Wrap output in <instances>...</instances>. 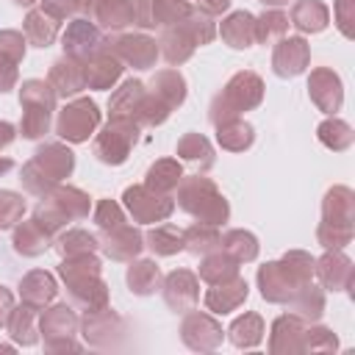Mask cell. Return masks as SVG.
<instances>
[{"label": "cell", "mask_w": 355, "mask_h": 355, "mask_svg": "<svg viewBox=\"0 0 355 355\" xmlns=\"http://www.w3.org/2000/svg\"><path fill=\"white\" fill-rule=\"evenodd\" d=\"M222 244V236L216 233V225H191L189 230H183V247L191 255H208L211 250H216Z\"/></svg>", "instance_id": "41"}, {"label": "cell", "mask_w": 355, "mask_h": 355, "mask_svg": "<svg viewBox=\"0 0 355 355\" xmlns=\"http://www.w3.org/2000/svg\"><path fill=\"white\" fill-rule=\"evenodd\" d=\"M150 94L158 97V100L172 111V108H178V105L186 100V83H183L180 72H175V69H164V72H158V75L153 78V83H150Z\"/></svg>", "instance_id": "32"}, {"label": "cell", "mask_w": 355, "mask_h": 355, "mask_svg": "<svg viewBox=\"0 0 355 355\" xmlns=\"http://www.w3.org/2000/svg\"><path fill=\"white\" fill-rule=\"evenodd\" d=\"M178 155H183L189 164H194L200 169H208L214 164V150H211L208 139L200 136V133H186L178 141Z\"/></svg>", "instance_id": "44"}, {"label": "cell", "mask_w": 355, "mask_h": 355, "mask_svg": "<svg viewBox=\"0 0 355 355\" xmlns=\"http://www.w3.org/2000/svg\"><path fill=\"white\" fill-rule=\"evenodd\" d=\"M302 338H305V319L297 313H283L272 324L269 349L272 352H302Z\"/></svg>", "instance_id": "20"}, {"label": "cell", "mask_w": 355, "mask_h": 355, "mask_svg": "<svg viewBox=\"0 0 355 355\" xmlns=\"http://www.w3.org/2000/svg\"><path fill=\"white\" fill-rule=\"evenodd\" d=\"M19 103L25 108L22 114V122H19V130L25 139H39L47 133L50 128V114L55 108V92L50 83L44 80H25L22 89H19Z\"/></svg>", "instance_id": "8"}, {"label": "cell", "mask_w": 355, "mask_h": 355, "mask_svg": "<svg viewBox=\"0 0 355 355\" xmlns=\"http://www.w3.org/2000/svg\"><path fill=\"white\" fill-rule=\"evenodd\" d=\"M119 330H122V322H119V316L108 305H103L97 311H86L83 336H86V341L92 347H111V344H116Z\"/></svg>", "instance_id": "17"}, {"label": "cell", "mask_w": 355, "mask_h": 355, "mask_svg": "<svg viewBox=\"0 0 355 355\" xmlns=\"http://www.w3.org/2000/svg\"><path fill=\"white\" fill-rule=\"evenodd\" d=\"M288 305H291V311H294L297 316H302L305 322H316V319L322 316V311H324V294H322V288L305 283V286H300V288L294 291V297L288 300Z\"/></svg>", "instance_id": "37"}, {"label": "cell", "mask_w": 355, "mask_h": 355, "mask_svg": "<svg viewBox=\"0 0 355 355\" xmlns=\"http://www.w3.org/2000/svg\"><path fill=\"white\" fill-rule=\"evenodd\" d=\"M89 214V197L78 189H55V191H47L36 208V222L47 230V233H55L58 227L75 222V219H83Z\"/></svg>", "instance_id": "7"}, {"label": "cell", "mask_w": 355, "mask_h": 355, "mask_svg": "<svg viewBox=\"0 0 355 355\" xmlns=\"http://www.w3.org/2000/svg\"><path fill=\"white\" fill-rule=\"evenodd\" d=\"M313 258L308 252H288L283 261H272L266 266L258 269V286H261V294L263 300L269 302H286L294 297V291L305 283H311L313 277Z\"/></svg>", "instance_id": "1"}, {"label": "cell", "mask_w": 355, "mask_h": 355, "mask_svg": "<svg viewBox=\"0 0 355 355\" xmlns=\"http://www.w3.org/2000/svg\"><path fill=\"white\" fill-rule=\"evenodd\" d=\"M180 191H178V202L186 214H191L194 219H200L202 225H222L227 222V202L225 197L219 194V189L202 178V175H194V178H186L178 183Z\"/></svg>", "instance_id": "4"}, {"label": "cell", "mask_w": 355, "mask_h": 355, "mask_svg": "<svg viewBox=\"0 0 355 355\" xmlns=\"http://www.w3.org/2000/svg\"><path fill=\"white\" fill-rule=\"evenodd\" d=\"M36 322H39V316H36V308L33 305H22V308H14L11 311V316H8V336L17 341V344H22V347H31V344H36Z\"/></svg>", "instance_id": "35"}, {"label": "cell", "mask_w": 355, "mask_h": 355, "mask_svg": "<svg viewBox=\"0 0 355 355\" xmlns=\"http://www.w3.org/2000/svg\"><path fill=\"white\" fill-rule=\"evenodd\" d=\"M349 6H352V0H338L336 3V22H338V28H341L344 36H352V28H349L352 11H349Z\"/></svg>", "instance_id": "55"}, {"label": "cell", "mask_w": 355, "mask_h": 355, "mask_svg": "<svg viewBox=\"0 0 355 355\" xmlns=\"http://www.w3.org/2000/svg\"><path fill=\"white\" fill-rule=\"evenodd\" d=\"M164 300H166V305L175 313L191 311L197 305V300H200V283H197V277L191 272H186V269L172 272L166 277V283H164Z\"/></svg>", "instance_id": "15"}, {"label": "cell", "mask_w": 355, "mask_h": 355, "mask_svg": "<svg viewBox=\"0 0 355 355\" xmlns=\"http://www.w3.org/2000/svg\"><path fill=\"white\" fill-rule=\"evenodd\" d=\"M308 94L313 100V105L324 114H336L341 108V100H344V92H341V80L333 69H313L311 78H308Z\"/></svg>", "instance_id": "14"}, {"label": "cell", "mask_w": 355, "mask_h": 355, "mask_svg": "<svg viewBox=\"0 0 355 355\" xmlns=\"http://www.w3.org/2000/svg\"><path fill=\"white\" fill-rule=\"evenodd\" d=\"M327 6L324 3H319V0H300V3H294V8H291V25H297L300 31H305V33H316V31H322L324 25H327Z\"/></svg>", "instance_id": "36"}, {"label": "cell", "mask_w": 355, "mask_h": 355, "mask_svg": "<svg viewBox=\"0 0 355 355\" xmlns=\"http://www.w3.org/2000/svg\"><path fill=\"white\" fill-rule=\"evenodd\" d=\"M286 28H288V17L283 14V11H266L263 17H258L255 19V42H263V44H269V42H280L283 39V33H286Z\"/></svg>", "instance_id": "47"}, {"label": "cell", "mask_w": 355, "mask_h": 355, "mask_svg": "<svg viewBox=\"0 0 355 355\" xmlns=\"http://www.w3.org/2000/svg\"><path fill=\"white\" fill-rule=\"evenodd\" d=\"M105 50H111L119 61L130 64L133 69H150L158 58V42L144 36V33H128V36H116Z\"/></svg>", "instance_id": "13"}, {"label": "cell", "mask_w": 355, "mask_h": 355, "mask_svg": "<svg viewBox=\"0 0 355 355\" xmlns=\"http://www.w3.org/2000/svg\"><path fill=\"white\" fill-rule=\"evenodd\" d=\"M239 275V261H233L225 250L222 252H214L202 261L200 266V277L208 283V286H216V283H225V280H233Z\"/></svg>", "instance_id": "42"}, {"label": "cell", "mask_w": 355, "mask_h": 355, "mask_svg": "<svg viewBox=\"0 0 355 355\" xmlns=\"http://www.w3.org/2000/svg\"><path fill=\"white\" fill-rule=\"evenodd\" d=\"M75 330H78V319L67 305H55L39 319V333L44 336L47 349H78V344L72 341Z\"/></svg>", "instance_id": "12"}, {"label": "cell", "mask_w": 355, "mask_h": 355, "mask_svg": "<svg viewBox=\"0 0 355 355\" xmlns=\"http://www.w3.org/2000/svg\"><path fill=\"white\" fill-rule=\"evenodd\" d=\"M25 55V39L17 31L0 33V92H8L17 83V64Z\"/></svg>", "instance_id": "24"}, {"label": "cell", "mask_w": 355, "mask_h": 355, "mask_svg": "<svg viewBox=\"0 0 355 355\" xmlns=\"http://www.w3.org/2000/svg\"><path fill=\"white\" fill-rule=\"evenodd\" d=\"M58 252L64 255V258H72V255H83V252H92L94 247H97V239L94 236H89L86 230H69V233H64L61 239H58Z\"/></svg>", "instance_id": "49"}, {"label": "cell", "mask_w": 355, "mask_h": 355, "mask_svg": "<svg viewBox=\"0 0 355 355\" xmlns=\"http://www.w3.org/2000/svg\"><path fill=\"white\" fill-rule=\"evenodd\" d=\"M103 47L100 42V33L92 22L86 19H72L69 28L64 31V53L69 58H78V61H86L89 55H94L97 50Z\"/></svg>", "instance_id": "18"}, {"label": "cell", "mask_w": 355, "mask_h": 355, "mask_svg": "<svg viewBox=\"0 0 355 355\" xmlns=\"http://www.w3.org/2000/svg\"><path fill=\"white\" fill-rule=\"evenodd\" d=\"M50 236L53 233H47L36 219L22 222L14 230V250L22 252V255H39V252H44L50 247Z\"/></svg>", "instance_id": "34"}, {"label": "cell", "mask_w": 355, "mask_h": 355, "mask_svg": "<svg viewBox=\"0 0 355 355\" xmlns=\"http://www.w3.org/2000/svg\"><path fill=\"white\" fill-rule=\"evenodd\" d=\"M178 183H180V164L178 161H169V158L153 164L147 169V178H144V186L153 189V191H158V194H166V191L178 189Z\"/></svg>", "instance_id": "43"}, {"label": "cell", "mask_w": 355, "mask_h": 355, "mask_svg": "<svg viewBox=\"0 0 355 355\" xmlns=\"http://www.w3.org/2000/svg\"><path fill=\"white\" fill-rule=\"evenodd\" d=\"M158 44H161V53H164V58L169 64H180V61H186L191 55V50L197 47V39H194V33L189 31V25L183 19L178 25H169Z\"/></svg>", "instance_id": "28"}, {"label": "cell", "mask_w": 355, "mask_h": 355, "mask_svg": "<svg viewBox=\"0 0 355 355\" xmlns=\"http://www.w3.org/2000/svg\"><path fill=\"white\" fill-rule=\"evenodd\" d=\"M55 92V97H72L80 89H86V78H83V61L64 55L61 61L53 64L50 69V80H47Z\"/></svg>", "instance_id": "23"}, {"label": "cell", "mask_w": 355, "mask_h": 355, "mask_svg": "<svg viewBox=\"0 0 355 355\" xmlns=\"http://www.w3.org/2000/svg\"><path fill=\"white\" fill-rule=\"evenodd\" d=\"M219 33H222V39H225L230 47H236V50L252 47V42H255V17L247 14V11H236V14H230V17L222 22Z\"/></svg>", "instance_id": "30"}, {"label": "cell", "mask_w": 355, "mask_h": 355, "mask_svg": "<svg viewBox=\"0 0 355 355\" xmlns=\"http://www.w3.org/2000/svg\"><path fill=\"white\" fill-rule=\"evenodd\" d=\"M67 288H69V300L83 308V311H97L105 305L108 291L105 283L100 280V263L97 258H92V252L83 255H72L58 266Z\"/></svg>", "instance_id": "2"}, {"label": "cell", "mask_w": 355, "mask_h": 355, "mask_svg": "<svg viewBox=\"0 0 355 355\" xmlns=\"http://www.w3.org/2000/svg\"><path fill=\"white\" fill-rule=\"evenodd\" d=\"M313 272L319 275V280H322L324 288H330V291H347L349 283H352V263H349V258L341 255L338 250L327 252V255L319 261V266H313Z\"/></svg>", "instance_id": "26"}, {"label": "cell", "mask_w": 355, "mask_h": 355, "mask_svg": "<svg viewBox=\"0 0 355 355\" xmlns=\"http://www.w3.org/2000/svg\"><path fill=\"white\" fill-rule=\"evenodd\" d=\"M319 141H322L324 147L341 153V150H347V147L352 144V130H349V125L341 122V119H324V122L319 125Z\"/></svg>", "instance_id": "48"}, {"label": "cell", "mask_w": 355, "mask_h": 355, "mask_svg": "<svg viewBox=\"0 0 355 355\" xmlns=\"http://www.w3.org/2000/svg\"><path fill=\"white\" fill-rule=\"evenodd\" d=\"M105 236H103V241H100V247H103V252L108 255V258H114V261H130L144 244H141V236H139V230H133V225H125V222H119V225H114V227H108V230H103Z\"/></svg>", "instance_id": "21"}, {"label": "cell", "mask_w": 355, "mask_h": 355, "mask_svg": "<svg viewBox=\"0 0 355 355\" xmlns=\"http://www.w3.org/2000/svg\"><path fill=\"white\" fill-rule=\"evenodd\" d=\"M261 97H263V83H261V78H258L255 72H239V75H233V78L227 80V86L214 97L208 116H211L214 125H219V122H225V119L239 116V114L247 111V108H255V105L261 103Z\"/></svg>", "instance_id": "6"}, {"label": "cell", "mask_w": 355, "mask_h": 355, "mask_svg": "<svg viewBox=\"0 0 355 355\" xmlns=\"http://www.w3.org/2000/svg\"><path fill=\"white\" fill-rule=\"evenodd\" d=\"M94 222H97L100 230H108V227H114V225H119L125 219H122L119 205H114L111 200H100L97 202V211H94Z\"/></svg>", "instance_id": "53"}, {"label": "cell", "mask_w": 355, "mask_h": 355, "mask_svg": "<svg viewBox=\"0 0 355 355\" xmlns=\"http://www.w3.org/2000/svg\"><path fill=\"white\" fill-rule=\"evenodd\" d=\"M319 244L327 250H341L352 239V191L347 186H336L324 194L322 225L316 230Z\"/></svg>", "instance_id": "5"}, {"label": "cell", "mask_w": 355, "mask_h": 355, "mask_svg": "<svg viewBox=\"0 0 355 355\" xmlns=\"http://www.w3.org/2000/svg\"><path fill=\"white\" fill-rule=\"evenodd\" d=\"M55 291H58V288H55L53 275L42 272V269L25 275L22 283H19V297H22V302H25V305H33V308H42L44 302H50V300L55 297Z\"/></svg>", "instance_id": "31"}, {"label": "cell", "mask_w": 355, "mask_h": 355, "mask_svg": "<svg viewBox=\"0 0 355 355\" xmlns=\"http://www.w3.org/2000/svg\"><path fill=\"white\" fill-rule=\"evenodd\" d=\"M147 247L155 255H175L178 250H183V230H178L175 225H158L147 233Z\"/></svg>", "instance_id": "46"}, {"label": "cell", "mask_w": 355, "mask_h": 355, "mask_svg": "<svg viewBox=\"0 0 355 355\" xmlns=\"http://www.w3.org/2000/svg\"><path fill=\"white\" fill-rule=\"evenodd\" d=\"M136 133H139L136 122H130V119H111L108 128L94 141V155L103 164L119 166L128 158V153H130V147L136 141Z\"/></svg>", "instance_id": "9"}, {"label": "cell", "mask_w": 355, "mask_h": 355, "mask_svg": "<svg viewBox=\"0 0 355 355\" xmlns=\"http://www.w3.org/2000/svg\"><path fill=\"white\" fill-rule=\"evenodd\" d=\"M144 83L139 80H128L122 83V89L111 97L108 103V114L111 119H130L139 125V111H141V103H144Z\"/></svg>", "instance_id": "27"}, {"label": "cell", "mask_w": 355, "mask_h": 355, "mask_svg": "<svg viewBox=\"0 0 355 355\" xmlns=\"http://www.w3.org/2000/svg\"><path fill=\"white\" fill-rule=\"evenodd\" d=\"M180 336L186 341V347L191 349H216L222 341V327L208 316V313H189L180 324Z\"/></svg>", "instance_id": "16"}, {"label": "cell", "mask_w": 355, "mask_h": 355, "mask_svg": "<svg viewBox=\"0 0 355 355\" xmlns=\"http://www.w3.org/2000/svg\"><path fill=\"white\" fill-rule=\"evenodd\" d=\"M122 200H125V208L130 211V216L136 222H164L175 208L172 200H166L164 194H158V191H153L147 186L125 189Z\"/></svg>", "instance_id": "11"}, {"label": "cell", "mask_w": 355, "mask_h": 355, "mask_svg": "<svg viewBox=\"0 0 355 355\" xmlns=\"http://www.w3.org/2000/svg\"><path fill=\"white\" fill-rule=\"evenodd\" d=\"M233 261H252L255 255H258V241H255V236L252 233H247V230H230V233H225L222 236V244H219Z\"/></svg>", "instance_id": "45"}, {"label": "cell", "mask_w": 355, "mask_h": 355, "mask_svg": "<svg viewBox=\"0 0 355 355\" xmlns=\"http://www.w3.org/2000/svg\"><path fill=\"white\" fill-rule=\"evenodd\" d=\"M75 166V155L72 150H67L64 144H44L22 169V183L31 194L44 197L61 178H67Z\"/></svg>", "instance_id": "3"}, {"label": "cell", "mask_w": 355, "mask_h": 355, "mask_svg": "<svg viewBox=\"0 0 355 355\" xmlns=\"http://www.w3.org/2000/svg\"><path fill=\"white\" fill-rule=\"evenodd\" d=\"M130 22L139 28H155L153 0H130Z\"/></svg>", "instance_id": "54"}, {"label": "cell", "mask_w": 355, "mask_h": 355, "mask_svg": "<svg viewBox=\"0 0 355 355\" xmlns=\"http://www.w3.org/2000/svg\"><path fill=\"white\" fill-rule=\"evenodd\" d=\"M244 300H247V280H241L239 275L233 280L216 283V286H211L205 291V308L214 311V313H230Z\"/></svg>", "instance_id": "25"}, {"label": "cell", "mask_w": 355, "mask_h": 355, "mask_svg": "<svg viewBox=\"0 0 355 355\" xmlns=\"http://www.w3.org/2000/svg\"><path fill=\"white\" fill-rule=\"evenodd\" d=\"M119 72H122V61L105 47H100L94 55H89L83 61V78H86V86H92V89L111 86L119 78Z\"/></svg>", "instance_id": "22"}, {"label": "cell", "mask_w": 355, "mask_h": 355, "mask_svg": "<svg viewBox=\"0 0 355 355\" xmlns=\"http://www.w3.org/2000/svg\"><path fill=\"white\" fill-rule=\"evenodd\" d=\"M19 6H31V3H36V0H17Z\"/></svg>", "instance_id": "59"}, {"label": "cell", "mask_w": 355, "mask_h": 355, "mask_svg": "<svg viewBox=\"0 0 355 355\" xmlns=\"http://www.w3.org/2000/svg\"><path fill=\"white\" fill-rule=\"evenodd\" d=\"M25 211V200L14 191H0V230L11 227L14 222H19Z\"/></svg>", "instance_id": "51"}, {"label": "cell", "mask_w": 355, "mask_h": 355, "mask_svg": "<svg viewBox=\"0 0 355 355\" xmlns=\"http://www.w3.org/2000/svg\"><path fill=\"white\" fill-rule=\"evenodd\" d=\"M128 286L133 294L139 297H147V294H155L158 286H161V272L153 261H136L130 263L128 269Z\"/></svg>", "instance_id": "40"}, {"label": "cell", "mask_w": 355, "mask_h": 355, "mask_svg": "<svg viewBox=\"0 0 355 355\" xmlns=\"http://www.w3.org/2000/svg\"><path fill=\"white\" fill-rule=\"evenodd\" d=\"M55 31H58V19L53 14H47L44 8L42 11H31L28 19H25V36L36 47H50L53 39H55Z\"/></svg>", "instance_id": "39"}, {"label": "cell", "mask_w": 355, "mask_h": 355, "mask_svg": "<svg viewBox=\"0 0 355 355\" xmlns=\"http://www.w3.org/2000/svg\"><path fill=\"white\" fill-rule=\"evenodd\" d=\"M155 25H178L189 17V0H153Z\"/></svg>", "instance_id": "50"}, {"label": "cell", "mask_w": 355, "mask_h": 355, "mask_svg": "<svg viewBox=\"0 0 355 355\" xmlns=\"http://www.w3.org/2000/svg\"><path fill=\"white\" fill-rule=\"evenodd\" d=\"M227 336H230V341H233L236 347H241V349L258 347L261 338H263V319H261L258 313H244V316H239V319L230 324Z\"/></svg>", "instance_id": "38"}, {"label": "cell", "mask_w": 355, "mask_h": 355, "mask_svg": "<svg viewBox=\"0 0 355 355\" xmlns=\"http://www.w3.org/2000/svg\"><path fill=\"white\" fill-rule=\"evenodd\" d=\"M338 341L336 336L327 330V327H311L305 330V338H302V349H311V352H327V349H336Z\"/></svg>", "instance_id": "52"}, {"label": "cell", "mask_w": 355, "mask_h": 355, "mask_svg": "<svg viewBox=\"0 0 355 355\" xmlns=\"http://www.w3.org/2000/svg\"><path fill=\"white\" fill-rule=\"evenodd\" d=\"M261 3H263V6H272V8H275V6H286L288 0H261Z\"/></svg>", "instance_id": "58"}, {"label": "cell", "mask_w": 355, "mask_h": 355, "mask_svg": "<svg viewBox=\"0 0 355 355\" xmlns=\"http://www.w3.org/2000/svg\"><path fill=\"white\" fill-rule=\"evenodd\" d=\"M89 22H97L105 31H119L130 25V3L128 0H94L89 8Z\"/></svg>", "instance_id": "29"}, {"label": "cell", "mask_w": 355, "mask_h": 355, "mask_svg": "<svg viewBox=\"0 0 355 355\" xmlns=\"http://www.w3.org/2000/svg\"><path fill=\"white\" fill-rule=\"evenodd\" d=\"M272 67H275V75H280V78L300 75L308 67V44H305V39H300V36L280 39L275 44V53H272Z\"/></svg>", "instance_id": "19"}, {"label": "cell", "mask_w": 355, "mask_h": 355, "mask_svg": "<svg viewBox=\"0 0 355 355\" xmlns=\"http://www.w3.org/2000/svg\"><path fill=\"white\" fill-rule=\"evenodd\" d=\"M216 139L225 150H233V153H241L247 150L252 141H255V130L252 125H247L244 119L233 116V119H225L216 125Z\"/></svg>", "instance_id": "33"}, {"label": "cell", "mask_w": 355, "mask_h": 355, "mask_svg": "<svg viewBox=\"0 0 355 355\" xmlns=\"http://www.w3.org/2000/svg\"><path fill=\"white\" fill-rule=\"evenodd\" d=\"M11 311H14V297H11V291L6 286H0V327L8 324Z\"/></svg>", "instance_id": "56"}, {"label": "cell", "mask_w": 355, "mask_h": 355, "mask_svg": "<svg viewBox=\"0 0 355 355\" xmlns=\"http://www.w3.org/2000/svg\"><path fill=\"white\" fill-rule=\"evenodd\" d=\"M197 6L205 14H219V11H225L230 6V0H197Z\"/></svg>", "instance_id": "57"}, {"label": "cell", "mask_w": 355, "mask_h": 355, "mask_svg": "<svg viewBox=\"0 0 355 355\" xmlns=\"http://www.w3.org/2000/svg\"><path fill=\"white\" fill-rule=\"evenodd\" d=\"M100 122V111L97 105L89 100V97H80L75 103H69L61 114H58V122H55V133L67 141H86L94 128Z\"/></svg>", "instance_id": "10"}]
</instances>
